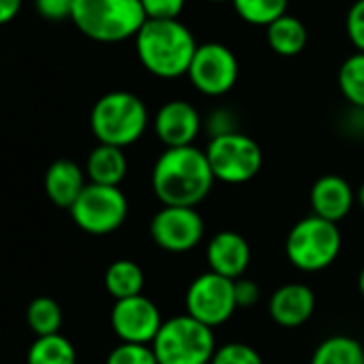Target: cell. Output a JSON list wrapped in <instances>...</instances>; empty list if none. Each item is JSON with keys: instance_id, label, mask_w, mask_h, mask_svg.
<instances>
[{"instance_id": "cell-17", "label": "cell", "mask_w": 364, "mask_h": 364, "mask_svg": "<svg viewBox=\"0 0 364 364\" xmlns=\"http://www.w3.org/2000/svg\"><path fill=\"white\" fill-rule=\"evenodd\" d=\"M46 193L50 202L58 208L71 210L82 191L86 189V171L71 159L54 161L46 171Z\"/></svg>"}, {"instance_id": "cell-12", "label": "cell", "mask_w": 364, "mask_h": 364, "mask_svg": "<svg viewBox=\"0 0 364 364\" xmlns=\"http://www.w3.org/2000/svg\"><path fill=\"white\" fill-rule=\"evenodd\" d=\"M109 319L116 336L122 343H135V345H152L165 321L161 317L159 306L144 294L116 300Z\"/></svg>"}, {"instance_id": "cell-6", "label": "cell", "mask_w": 364, "mask_h": 364, "mask_svg": "<svg viewBox=\"0 0 364 364\" xmlns=\"http://www.w3.org/2000/svg\"><path fill=\"white\" fill-rule=\"evenodd\" d=\"M343 236L338 223L309 215L300 219L285 238L289 264L302 272H321L332 266L341 253Z\"/></svg>"}, {"instance_id": "cell-25", "label": "cell", "mask_w": 364, "mask_h": 364, "mask_svg": "<svg viewBox=\"0 0 364 364\" xmlns=\"http://www.w3.org/2000/svg\"><path fill=\"white\" fill-rule=\"evenodd\" d=\"M232 5L236 16L247 24L268 28L287 14L289 0H232Z\"/></svg>"}, {"instance_id": "cell-20", "label": "cell", "mask_w": 364, "mask_h": 364, "mask_svg": "<svg viewBox=\"0 0 364 364\" xmlns=\"http://www.w3.org/2000/svg\"><path fill=\"white\" fill-rule=\"evenodd\" d=\"M105 289L114 300H124L133 296H141L144 291V270L133 259H116L105 270Z\"/></svg>"}, {"instance_id": "cell-24", "label": "cell", "mask_w": 364, "mask_h": 364, "mask_svg": "<svg viewBox=\"0 0 364 364\" xmlns=\"http://www.w3.org/2000/svg\"><path fill=\"white\" fill-rule=\"evenodd\" d=\"M26 321L31 326V330L37 336H52V334H60L63 328V309L54 298L48 296H39L35 298L28 309H26Z\"/></svg>"}, {"instance_id": "cell-28", "label": "cell", "mask_w": 364, "mask_h": 364, "mask_svg": "<svg viewBox=\"0 0 364 364\" xmlns=\"http://www.w3.org/2000/svg\"><path fill=\"white\" fill-rule=\"evenodd\" d=\"M148 20H178L187 0H139Z\"/></svg>"}, {"instance_id": "cell-19", "label": "cell", "mask_w": 364, "mask_h": 364, "mask_svg": "<svg viewBox=\"0 0 364 364\" xmlns=\"http://www.w3.org/2000/svg\"><path fill=\"white\" fill-rule=\"evenodd\" d=\"M266 41L274 54L289 58V56H298L306 48L309 31L298 18L285 14L283 18H279L266 28Z\"/></svg>"}, {"instance_id": "cell-27", "label": "cell", "mask_w": 364, "mask_h": 364, "mask_svg": "<svg viewBox=\"0 0 364 364\" xmlns=\"http://www.w3.org/2000/svg\"><path fill=\"white\" fill-rule=\"evenodd\" d=\"M105 364H159L152 345H135L120 343L114 347L105 360Z\"/></svg>"}, {"instance_id": "cell-36", "label": "cell", "mask_w": 364, "mask_h": 364, "mask_svg": "<svg viewBox=\"0 0 364 364\" xmlns=\"http://www.w3.org/2000/svg\"><path fill=\"white\" fill-rule=\"evenodd\" d=\"M210 3H232V0H210Z\"/></svg>"}, {"instance_id": "cell-1", "label": "cell", "mask_w": 364, "mask_h": 364, "mask_svg": "<svg viewBox=\"0 0 364 364\" xmlns=\"http://www.w3.org/2000/svg\"><path fill=\"white\" fill-rule=\"evenodd\" d=\"M152 191L163 206L196 208L215 185L208 156L198 146L165 148L152 167Z\"/></svg>"}, {"instance_id": "cell-35", "label": "cell", "mask_w": 364, "mask_h": 364, "mask_svg": "<svg viewBox=\"0 0 364 364\" xmlns=\"http://www.w3.org/2000/svg\"><path fill=\"white\" fill-rule=\"evenodd\" d=\"M358 291H360L362 298H364V266H362V270H360V274H358Z\"/></svg>"}, {"instance_id": "cell-14", "label": "cell", "mask_w": 364, "mask_h": 364, "mask_svg": "<svg viewBox=\"0 0 364 364\" xmlns=\"http://www.w3.org/2000/svg\"><path fill=\"white\" fill-rule=\"evenodd\" d=\"M206 259H208L210 272L221 274L232 281H238L245 277V272L251 264V247L242 234L223 230V232H217L208 240Z\"/></svg>"}, {"instance_id": "cell-3", "label": "cell", "mask_w": 364, "mask_h": 364, "mask_svg": "<svg viewBox=\"0 0 364 364\" xmlns=\"http://www.w3.org/2000/svg\"><path fill=\"white\" fill-rule=\"evenodd\" d=\"M146 20L139 0H75L71 16L75 28L99 43L135 39Z\"/></svg>"}, {"instance_id": "cell-13", "label": "cell", "mask_w": 364, "mask_h": 364, "mask_svg": "<svg viewBox=\"0 0 364 364\" xmlns=\"http://www.w3.org/2000/svg\"><path fill=\"white\" fill-rule=\"evenodd\" d=\"M154 133L165 148L193 146L202 131V116L189 101L173 99L159 107L154 116Z\"/></svg>"}, {"instance_id": "cell-7", "label": "cell", "mask_w": 364, "mask_h": 364, "mask_svg": "<svg viewBox=\"0 0 364 364\" xmlns=\"http://www.w3.org/2000/svg\"><path fill=\"white\" fill-rule=\"evenodd\" d=\"M204 152L215 180L225 182V185H245L262 171L264 165V152L259 144L240 131L210 137Z\"/></svg>"}, {"instance_id": "cell-5", "label": "cell", "mask_w": 364, "mask_h": 364, "mask_svg": "<svg viewBox=\"0 0 364 364\" xmlns=\"http://www.w3.org/2000/svg\"><path fill=\"white\" fill-rule=\"evenodd\" d=\"M152 349L159 364H210L217 338L213 328L185 313L163 321Z\"/></svg>"}, {"instance_id": "cell-8", "label": "cell", "mask_w": 364, "mask_h": 364, "mask_svg": "<svg viewBox=\"0 0 364 364\" xmlns=\"http://www.w3.org/2000/svg\"><path fill=\"white\" fill-rule=\"evenodd\" d=\"M69 213L82 232L92 236H107L124 225L129 202L120 187H103L88 182Z\"/></svg>"}, {"instance_id": "cell-34", "label": "cell", "mask_w": 364, "mask_h": 364, "mask_svg": "<svg viewBox=\"0 0 364 364\" xmlns=\"http://www.w3.org/2000/svg\"><path fill=\"white\" fill-rule=\"evenodd\" d=\"M355 202H358V204H360V208L364 210V182L360 185V189L355 191Z\"/></svg>"}, {"instance_id": "cell-26", "label": "cell", "mask_w": 364, "mask_h": 364, "mask_svg": "<svg viewBox=\"0 0 364 364\" xmlns=\"http://www.w3.org/2000/svg\"><path fill=\"white\" fill-rule=\"evenodd\" d=\"M210 364H264V358L253 345L234 341L217 347Z\"/></svg>"}, {"instance_id": "cell-18", "label": "cell", "mask_w": 364, "mask_h": 364, "mask_svg": "<svg viewBox=\"0 0 364 364\" xmlns=\"http://www.w3.org/2000/svg\"><path fill=\"white\" fill-rule=\"evenodd\" d=\"M129 169L124 148L99 144L86 161V176L92 185H103V187H120Z\"/></svg>"}, {"instance_id": "cell-16", "label": "cell", "mask_w": 364, "mask_h": 364, "mask_svg": "<svg viewBox=\"0 0 364 364\" xmlns=\"http://www.w3.org/2000/svg\"><path fill=\"white\" fill-rule=\"evenodd\" d=\"M309 198L313 215L332 223L343 221L355 204V191L338 173H326L317 178L315 185L311 187Z\"/></svg>"}, {"instance_id": "cell-21", "label": "cell", "mask_w": 364, "mask_h": 364, "mask_svg": "<svg viewBox=\"0 0 364 364\" xmlns=\"http://www.w3.org/2000/svg\"><path fill=\"white\" fill-rule=\"evenodd\" d=\"M311 364H364V345L345 334L328 336L315 347Z\"/></svg>"}, {"instance_id": "cell-10", "label": "cell", "mask_w": 364, "mask_h": 364, "mask_svg": "<svg viewBox=\"0 0 364 364\" xmlns=\"http://www.w3.org/2000/svg\"><path fill=\"white\" fill-rule=\"evenodd\" d=\"M238 73L240 67L236 54L225 43L208 41L198 46L187 77L198 92L206 97H223L236 86Z\"/></svg>"}, {"instance_id": "cell-33", "label": "cell", "mask_w": 364, "mask_h": 364, "mask_svg": "<svg viewBox=\"0 0 364 364\" xmlns=\"http://www.w3.org/2000/svg\"><path fill=\"white\" fill-rule=\"evenodd\" d=\"M22 3L24 0H0V26L18 18V14L22 11Z\"/></svg>"}, {"instance_id": "cell-11", "label": "cell", "mask_w": 364, "mask_h": 364, "mask_svg": "<svg viewBox=\"0 0 364 364\" xmlns=\"http://www.w3.org/2000/svg\"><path fill=\"white\" fill-rule=\"evenodd\" d=\"M204 219L196 208L163 206L150 219L152 242L167 253H187L204 240Z\"/></svg>"}, {"instance_id": "cell-15", "label": "cell", "mask_w": 364, "mask_h": 364, "mask_svg": "<svg viewBox=\"0 0 364 364\" xmlns=\"http://www.w3.org/2000/svg\"><path fill=\"white\" fill-rule=\"evenodd\" d=\"M315 294L304 283H285L272 291L268 315L281 328H300L315 313Z\"/></svg>"}, {"instance_id": "cell-31", "label": "cell", "mask_w": 364, "mask_h": 364, "mask_svg": "<svg viewBox=\"0 0 364 364\" xmlns=\"http://www.w3.org/2000/svg\"><path fill=\"white\" fill-rule=\"evenodd\" d=\"M208 131H210V137H219V135H228V133H234L238 131L236 129V116L232 109H215L210 116H208V122H206Z\"/></svg>"}, {"instance_id": "cell-9", "label": "cell", "mask_w": 364, "mask_h": 364, "mask_svg": "<svg viewBox=\"0 0 364 364\" xmlns=\"http://www.w3.org/2000/svg\"><path fill=\"white\" fill-rule=\"evenodd\" d=\"M185 309L187 315L213 330L217 326H223L238 309L234 281L210 270L196 277L185 294Z\"/></svg>"}, {"instance_id": "cell-29", "label": "cell", "mask_w": 364, "mask_h": 364, "mask_svg": "<svg viewBox=\"0 0 364 364\" xmlns=\"http://www.w3.org/2000/svg\"><path fill=\"white\" fill-rule=\"evenodd\" d=\"M345 28L355 52H364V0H355L351 5V9L347 11Z\"/></svg>"}, {"instance_id": "cell-32", "label": "cell", "mask_w": 364, "mask_h": 364, "mask_svg": "<svg viewBox=\"0 0 364 364\" xmlns=\"http://www.w3.org/2000/svg\"><path fill=\"white\" fill-rule=\"evenodd\" d=\"M234 291H236V304L238 309H251L259 302V285L251 279H238L234 281Z\"/></svg>"}, {"instance_id": "cell-4", "label": "cell", "mask_w": 364, "mask_h": 364, "mask_svg": "<svg viewBox=\"0 0 364 364\" xmlns=\"http://www.w3.org/2000/svg\"><path fill=\"white\" fill-rule=\"evenodd\" d=\"M150 116L146 103L129 92L114 90L103 95L90 112V129L99 144L127 148L135 144L148 129Z\"/></svg>"}, {"instance_id": "cell-2", "label": "cell", "mask_w": 364, "mask_h": 364, "mask_svg": "<svg viewBox=\"0 0 364 364\" xmlns=\"http://www.w3.org/2000/svg\"><path fill=\"white\" fill-rule=\"evenodd\" d=\"M135 52L148 73L161 80H176L189 73L198 41L180 20H146L135 35Z\"/></svg>"}, {"instance_id": "cell-22", "label": "cell", "mask_w": 364, "mask_h": 364, "mask_svg": "<svg viewBox=\"0 0 364 364\" xmlns=\"http://www.w3.org/2000/svg\"><path fill=\"white\" fill-rule=\"evenodd\" d=\"M28 364H75L77 353L73 343L63 334L37 336L28 349Z\"/></svg>"}, {"instance_id": "cell-30", "label": "cell", "mask_w": 364, "mask_h": 364, "mask_svg": "<svg viewBox=\"0 0 364 364\" xmlns=\"http://www.w3.org/2000/svg\"><path fill=\"white\" fill-rule=\"evenodd\" d=\"M73 5L75 0H35V11L50 22H60L71 20Z\"/></svg>"}, {"instance_id": "cell-23", "label": "cell", "mask_w": 364, "mask_h": 364, "mask_svg": "<svg viewBox=\"0 0 364 364\" xmlns=\"http://www.w3.org/2000/svg\"><path fill=\"white\" fill-rule=\"evenodd\" d=\"M336 84L351 107L364 109V52H355L338 67Z\"/></svg>"}]
</instances>
